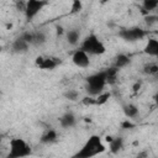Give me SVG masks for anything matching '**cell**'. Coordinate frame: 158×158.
<instances>
[{
	"label": "cell",
	"mask_w": 158,
	"mask_h": 158,
	"mask_svg": "<svg viewBox=\"0 0 158 158\" xmlns=\"http://www.w3.org/2000/svg\"><path fill=\"white\" fill-rule=\"evenodd\" d=\"M105 149L106 147L102 143L101 137L98 135H91L72 158H93L98 154L104 153Z\"/></svg>",
	"instance_id": "6da1fadb"
},
{
	"label": "cell",
	"mask_w": 158,
	"mask_h": 158,
	"mask_svg": "<svg viewBox=\"0 0 158 158\" xmlns=\"http://www.w3.org/2000/svg\"><path fill=\"white\" fill-rule=\"evenodd\" d=\"M28 47H30V44H27L20 36L16 37V38L14 40L12 44H11V49H12V52H14V53H17V54L26 53V52L28 51Z\"/></svg>",
	"instance_id": "4fadbf2b"
},
{
	"label": "cell",
	"mask_w": 158,
	"mask_h": 158,
	"mask_svg": "<svg viewBox=\"0 0 158 158\" xmlns=\"http://www.w3.org/2000/svg\"><path fill=\"white\" fill-rule=\"evenodd\" d=\"M79 48L81 51H84L88 56H101V54H104L106 52L105 44L101 42V40L95 33L88 35L81 41Z\"/></svg>",
	"instance_id": "3957f363"
},
{
	"label": "cell",
	"mask_w": 158,
	"mask_h": 158,
	"mask_svg": "<svg viewBox=\"0 0 158 158\" xmlns=\"http://www.w3.org/2000/svg\"><path fill=\"white\" fill-rule=\"evenodd\" d=\"M47 42V36L43 31H33V46H42Z\"/></svg>",
	"instance_id": "ac0fdd59"
},
{
	"label": "cell",
	"mask_w": 158,
	"mask_h": 158,
	"mask_svg": "<svg viewBox=\"0 0 158 158\" xmlns=\"http://www.w3.org/2000/svg\"><path fill=\"white\" fill-rule=\"evenodd\" d=\"M130 63H131V58L127 54H125V53H120V54H117L115 57V62H114V65L112 67H115L116 69L120 70L121 68L127 67Z\"/></svg>",
	"instance_id": "2e32d148"
},
{
	"label": "cell",
	"mask_w": 158,
	"mask_h": 158,
	"mask_svg": "<svg viewBox=\"0 0 158 158\" xmlns=\"http://www.w3.org/2000/svg\"><path fill=\"white\" fill-rule=\"evenodd\" d=\"M157 7H158V1L157 0H143V2H142V9L144 10L143 12L146 15H148L151 11L156 10Z\"/></svg>",
	"instance_id": "d6986e66"
},
{
	"label": "cell",
	"mask_w": 158,
	"mask_h": 158,
	"mask_svg": "<svg viewBox=\"0 0 158 158\" xmlns=\"http://www.w3.org/2000/svg\"><path fill=\"white\" fill-rule=\"evenodd\" d=\"M48 2L44 0H28L26 1V6H25V17L27 21H32L42 10L44 6H47Z\"/></svg>",
	"instance_id": "8992f818"
},
{
	"label": "cell",
	"mask_w": 158,
	"mask_h": 158,
	"mask_svg": "<svg viewBox=\"0 0 158 158\" xmlns=\"http://www.w3.org/2000/svg\"><path fill=\"white\" fill-rule=\"evenodd\" d=\"M141 81H137V83H135L133 84V86H132V89H133V91H138L139 89H141Z\"/></svg>",
	"instance_id": "f546056e"
},
{
	"label": "cell",
	"mask_w": 158,
	"mask_h": 158,
	"mask_svg": "<svg viewBox=\"0 0 158 158\" xmlns=\"http://www.w3.org/2000/svg\"><path fill=\"white\" fill-rule=\"evenodd\" d=\"M63 95H64V98L68 99L69 101H77V100L79 99V91L75 90V89H68V90H65V91L63 93Z\"/></svg>",
	"instance_id": "7402d4cb"
},
{
	"label": "cell",
	"mask_w": 158,
	"mask_h": 158,
	"mask_svg": "<svg viewBox=\"0 0 158 158\" xmlns=\"http://www.w3.org/2000/svg\"><path fill=\"white\" fill-rule=\"evenodd\" d=\"M143 53H146L149 57H157L158 56V40L157 38H148Z\"/></svg>",
	"instance_id": "7c38bea8"
},
{
	"label": "cell",
	"mask_w": 158,
	"mask_h": 158,
	"mask_svg": "<svg viewBox=\"0 0 158 158\" xmlns=\"http://www.w3.org/2000/svg\"><path fill=\"white\" fill-rule=\"evenodd\" d=\"M148 157H149V152L147 149H143V151L138 152L135 158H148Z\"/></svg>",
	"instance_id": "f1b7e54d"
},
{
	"label": "cell",
	"mask_w": 158,
	"mask_h": 158,
	"mask_svg": "<svg viewBox=\"0 0 158 158\" xmlns=\"http://www.w3.org/2000/svg\"><path fill=\"white\" fill-rule=\"evenodd\" d=\"M56 30H57V35H58V36H60V35L64 33V28H63L62 26H57Z\"/></svg>",
	"instance_id": "4dcf8cb0"
},
{
	"label": "cell",
	"mask_w": 158,
	"mask_h": 158,
	"mask_svg": "<svg viewBox=\"0 0 158 158\" xmlns=\"http://www.w3.org/2000/svg\"><path fill=\"white\" fill-rule=\"evenodd\" d=\"M72 62L78 68H88L90 65V57L84 51H81L79 48V49L74 51V53L72 56Z\"/></svg>",
	"instance_id": "ba28073f"
},
{
	"label": "cell",
	"mask_w": 158,
	"mask_h": 158,
	"mask_svg": "<svg viewBox=\"0 0 158 158\" xmlns=\"http://www.w3.org/2000/svg\"><path fill=\"white\" fill-rule=\"evenodd\" d=\"M110 96H111V94H110V93H107V91H102L101 94H99L98 96H95L96 105H98V106H101V105L106 104V102L109 101Z\"/></svg>",
	"instance_id": "44dd1931"
},
{
	"label": "cell",
	"mask_w": 158,
	"mask_h": 158,
	"mask_svg": "<svg viewBox=\"0 0 158 158\" xmlns=\"http://www.w3.org/2000/svg\"><path fill=\"white\" fill-rule=\"evenodd\" d=\"M57 141H58V132L53 128H48L47 131H44L40 138V142L42 144H52Z\"/></svg>",
	"instance_id": "30bf717a"
},
{
	"label": "cell",
	"mask_w": 158,
	"mask_h": 158,
	"mask_svg": "<svg viewBox=\"0 0 158 158\" xmlns=\"http://www.w3.org/2000/svg\"><path fill=\"white\" fill-rule=\"evenodd\" d=\"M81 104L85 106H90V105H96V101L94 96H85L84 99H81Z\"/></svg>",
	"instance_id": "484cf974"
},
{
	"label": "cell",
	"mask_w": 158,
	"mask_h": 158,
	"mask_svg": "<svg viewBox=\"0 0 158 158\" xmlns=\"http://www.w3.org/2000/svg\"><path fill=\"white\" fill-rule=\"evenodd\" d=\"M0 143H1V136H0Z\"/></svg>",
	"instance_id": "d6a6232c"
},
{
	"label": "cell",
	"mask_w": 158,
	"mask_h": 158,
	"mask_svg": "<svg viewBox=\"0 0 158 158\" xmlns=\"http://www.w3.org/2000/svg\"><path fill=\"white\" fill-rule=\"evenodd\" d=\"M122 110H123V114L127 117V120H135L139 116V110L135 104H131V102L126 104L122 106Z\"/></svg>",
	"instance_id": "5bb4252c"
},
{
	"label": "cell",
	"mask_w": 158,
	"mask_h": 158,
	"mask_svg": "<svg viewBox=\"0 0 158 158\" xmlns=\"http://www.w3.org/2000/svg\"><path fill=\"white\" fill-rule=\"evenodd\" d=\"M106 85V78L104 70L94 73L89 77H86V91L89 96H98L104 91V88Z\"/></svg>",
	"instance_id": "277c9868"
},
{
	"label": "cell",
	"mask_w": 158,
	"mask_h": 158,
	"mask_svg": "<svg viewBox=\"0 0 158 158\" xmlns=\"http://www.w3.org/2000/svg\"><path fill=\"white\" fill-rule=\"evenodd\" d=\"M121 127H122V128H133V127H135V123H132L130 120L126 118V120L121 123Z\"/></svg>",
	"instance_id": "83f0119b"
},
{
	"label": "cell",
	"mask_w": 158,
	"mask_h": 158,
	"mask_svg": "<svg viewBox=\"0 0 158 158\" xmlns=\"http://www.w3.org/2000/svg\"><path fill=\"white\" fill-rule=\"evenodd\" d=\"M32 154L31 146L20 137H14L10 139L9 143V151L5 156V158H26Z\"/></svg>",
	"instance_id": "7a4b0ae2"
},
{
	"label": "cell",
	"mask_w": 158,
	"mask_h": 158,
	"mask_svg": "<svg viewBox=\"0 0 158 158\" xmlns=\"http://www.w3.org/2000/svg\"><path fill=\"white\" fill-rule=\"evenodd\" d=\"M20 37L27 43V44H32V42H33V31H26V32H22L21 35H20Z\"/></svg>",
	"instance_id": "603a6c76"
},
{
	"label": "cell",
	"mask_w": 158,
	"mask_h": 158,
	"mask_svg": "<svg viewBox=\"0 0 158 158\" xmlns=\"http://www.w3.org/2000/svg\"><path fill=\"white\" fill-rule=\"evenodd\" d=\"M81 10H83V4H81V1L74 0V1L72 2V6H70V14H78V12H80Z\"/></svg>",
	"instance_id": "cb8c5ba5"
},
{
	"label": "cell",
	"mask_w": 158,
	"mask_h": 158,
	"mask_svg": "<svg viewBox=\"0 0 158 158\" xmlns=\"http://www.w3.org/2000/svg\"><path fill=\"white\" fill-rule=\"evenodd\" d=\"M1 51H2V46H0V52H1Z\"/></svg>",
	"instance_id": "1f68e13d"
},
{
	"label": "cell",
	"mask_w": 158,
	"mask_h": 158,
	"mask_svg": "<svg viewBox=\"0 0 158 158\" xmlns=\"http://www.w3.org/2000/svg\"><path fill=\"white\" fill-rule=\"evenodd\" d=\"M35 64L40 69H43V70H53V69H56L60 64V60L58 58H53V57H42V56H40V57L36 58Z\"/></svg>",
	"instance_id": "52a82bcc"
},
{
	"label": "cell",
	"mask_w": 158,
	"mask_h": 158,
	"mask_svg": "<svg viewBox=\"0 0 158 158\" xmlns=\"http://www.w3.org/2000/svg\"><path fill=\"white\" fill-rule=\"evenodd\" d=\"M143 73L146 75H156L158 73V65H157V63H147L143 67Z\"/></svg>",
	"instance_id": "ffe728a7"
},
{
	"label": "cell",
	"mask_w": 158,
	"mask_h": 158,
	"mask_svg": "<svg viewBox=\"0 0 158 158\" xmlns=\"http://www.w3.org/2000/svg\"><path fill=\"white\" fill-rule=\"evenodd\" d=\"M65 38L67 42L70 46H77L80 41V31L79 28H70L68 31H65Z\"/></svg>",
	"instance_id": "9a60e30c"
},
{
	"label": "cell",
	"mask_w": 158,
	"mask_h": 158,
	"mask_svg": "<svg viewBox=\"0 0 158 158\" xmlns=\"http://www.w3.org/2000/svg\"><path fill=\"white\" fill-rule=\"evenodd\" d=\"M123 144H125V141L122 137H120V136L111 137V139L109 142V149L112 154H118L123 149Z\"/></svg>",
	"instance_id": "8fae6325"
},
{
	"label": "cell",
	"mask_w": 158,
	"mask_h": 158,
	"mask_svg": "<svg viewBox=\"0 0 158 158\" xmlns=\"http://www.w3.org/2000/svg\"><path fill=\"white\" fill-rule=\"evenodd\" d=\"M146 36H147V31L143 30L142 27H137V26L125 27L118 31V37L127 42L139 41V40H143Z\"/></svg>",
	"instance_id": "5b68a950"
},
{
	"label": "cell",
	"mask_w": 158,
	"mask_h": 158,
	"mask_svg": "<svg viewBox=\"0 0 158 158\" xmlns=\"http://www.w3.org/2000/svg\"><path fill=\"white\" fill-rule=\"evenodd\" d=\"M105 73V78H106V84H115L117 81V77H118V69H116L115 67H110L107 69L104 70Z\"/></svg>",
	"instance_id": "e0dca14e"
},
{
	"label": "cell",
	"mask_w": 158,
	"mask_h": 158,
	"mask_svg": "<svg viewBox=\"0 0 158 158\" xmlns=\"http://www.w3.org/2000/svg\"><path fill=\"white\" fill-rule=\"evenodd\" d=\"M77 123V117L73 112H65L59 117V125L63 128H72Z\"/></svg>",
	"instance_id": "9c48e42d"
},
{
	"label": "cell",
	"mask_w": 158,
	"mask_h": 158,
	"mask_svg": "<svg viewBox=\"0 0 158 158\" xmlns=\"http://www.w3.org/2000/svg\"><path fill=\"white\" fill-rule=\"evenodd\" d=\"M15 6L19 11H25V6H26V1H16L15 2Z\"/></svg>",
	"instance_id": "4316f807"
},
{
	"label": "cell",
	"mask_w": 158,
	"mask_h": 158,
	"mask_svg": "<svg viewBox=\"0 0 158 158\" xmlns=\"http://www.w3.org/2000/svg\"><path fill=\"white\" fill-rule=\"evenodd\" d=\"M157 20H158L157 15H151V14H148V15H146V17H144V21H146V23H147L148 26L154 25V23L157 22Z\"/></svg>",
	"instance_id": "d4e9b609"
}]
</instances>
